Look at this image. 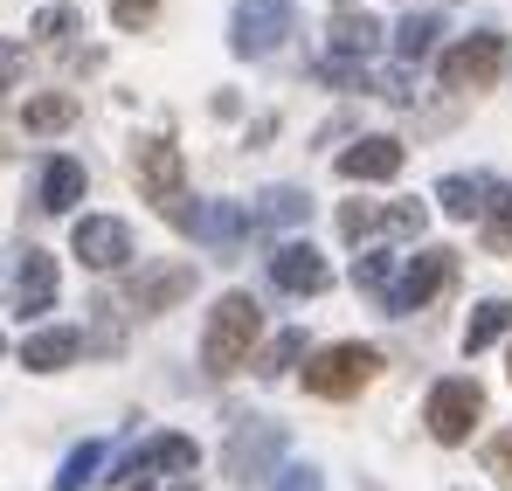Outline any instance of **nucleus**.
<instances>
[{
    "instance_id": "2",
    "label": "nucleus",
    "mask_w": 512,
    "mask_h": 491,
    "mask_svg": "<svg viewBox=\"0 0 512 491\" xmlns=\"http://www.w3.org/2000/svg\"><path fill=\"white\" fill-rule=\"evenodd\" d=\"M374 374H381V353L360 346V339H340V346L305 353V388H312L319 402H346V395H360Z\"/></svg>"
},
{
    "instance_id": "29",
    "label": "nucleus",
    "mask_w": 512,
    "mask_h": 491,
    "mask_svg": "<svg viewBox=\"0 0 512 491\" xmlns=\"http://www.w3.org/2000/svg\"><path fill=\"white\" fill-rule=\"evenodd\" d=\"M374 229H381V208H367V201H346L340 208V236L346 243H367Z\"/></svg>"
},
{
    "instance_id": "19",
    "label": "nucleus",
    "mask_w": 512,
    "mask_h": 491,
    "mask_svg": "<svg viewBox=\"0 0 512 491\" xmlns=\"http://www.w3.org/2000/svg\"><path fill=\"white\" fill-rule=\"evenodd\" d=\"M256 229H298V222H312V201H305V187H270L263 201H256V215H250Z\"/></svg>"
},
{
    "instance_id": "18",
    "label": "nucleus",
    "mask_w": 512,
    "mask_h": 491,
    "mask_svg": "<svg viewBox=\"0 0 512 491\" xmlns=\"http://www.w3.org/2000/svg\"><path fill=\"white\" fill-rule=\"evenodd\" d=\"M436 201H443V215H457V222H485L492 180H485V173H450V180L436 187Z\"/></svg>"
},
{
    "instance_id": "14",
    "label": "nucleus",
    "mask_w": 512,
    "mask_h": 491,
    "mask_svg": "<svg viewBox=\"0 0 512 491\" xmlns=\"http://www.w3.org/2000/svg\"><path fill=\"white\" fill-rule=\"evenodd\" d=\"M194 464H201L194 436H153L139 457H125V464H118V478L132 485V478H146V471H194Z\"/></svg>"
},
{
    "instance_id": "17",
    "label": "nucleus",
    "mask_w": 512,
    "mask_h": 491,
    "mask_svg": "<svg viewBox=\"0 0 512 491\" xmlns=\"http://www.w3.org/2000/svg\"><path fill=\"white\" fill-rule=\"evenodd\" d=\"M139 180H146V194H153V208L180 194V153H173L167 139H146V146H139Z\"/></svg>"
},
{
    "instance_id": "28",
    "label": "nucleus",
    "mask_w": 512,
    "mask_h": 491,
    "mask_svg": "<svg viewBox=\"0 0 512 491\" xmlns=\"http://www.w3.org/2000/svg\"><path fill=\"white\" fill-rule=\"evenodd\" d=\"M423 229H429L423 201H395V208H381V236H423Z\"/></svg>"
},
{
    "instance_id": "30",
    "label": "nucleus",
    "mask_w": 512,
    "mask_h": 491,
    "mask_svg": "<svg viewBox=\"0 0 512 491\" xmlns=\"http://www.w3.org/2000/svg\"><path fill=\"white\" fill-rule=\"evenodd\" d=\"M319 77L340 83V90H381V83L367 77V63H340V56H326V63H319Z\"/></svg>"
},
{
    "instance_id": "26",
    "label": "nucleus",
    "mask_w": 512,
    "mask_h": 491,
    "mask_svg": "<svg viewBox=\"0 0 512 491\" xmlns=\"http://www.w3.org/2000/svg\"><path fill=\"white\" fill-rule=\"evenodd\" d=\"M97 464H104V443H77V450H70V464L56 471V485H49V491H84L90 478H97Z\"/></svg>"
},
{
    "instance_id": "7",
    "label": "nucleus",
    "mask_w": 512,
    "mask_h": 491,
    "mask_svg": "<svg viewBox=\"0 0 512 491\" xmlns=\"http://www.w3.org/2000/svg\"><path fill=\"white\" fill-rule=\"evenodd\" d=\"M56 291H63V277H56V256H49V249H21V256H14L7 305H14L21 319H42V312H56Z\"/></svg>"
},
{
    "instance_id": "15",
    "label": "nucleus",
    "mask_w": 512,
    "mask_h": 491,
    "mask_svg": "<svg viewBox=\"0 0 512 491\" xmlns=\"http://www.w3.org/2000/svg\"><path fill=\"white\" fill-rule=\"evenodd\" d=\"M381 21L374 14H333V28H326V56H340V63H367L374 49H381Z\"/></svg>"
},
{
    "instance_id": "20",
    "label": "nucleus",
    "mask_w": 512,
    "mask_h": 491,
    "mask_svg": "<svg viewBox=\"0 0 512 491\" xmlns=\"http://www.w3.org/2000/svg\"><path fill=\"white\" fill-rule=\"evenodd\" d=\"M77 201H84V166L77 160H49L42 166V208H49V215H70Z\"/></svg>"
},
{
    "instance_id": "8",
    "label": "nucleus",
    "mask_w": 512,
    "mask_h": 491,
    "mask_svg": "<svg viewBox=\"0 0 512 491\" xmlns=\"http://www.w3.org/2000/svg\"><path fill=\"white\" fill-rule=\"evenodd\" d=\"M70 256L90 263V270H125V263H132V229H125L118 215H84V222L70 229Z\"/></svg>"
},
{
    "instance_id": "21",
    "label": "nucleus",
    "mask_w": 512,
    "mask_h": 491,
    "mask_svg": "<svg viewBox=\"0 0 512 491\" xmlns=\"http://www.w3.org/2000/svg\"><path fill=\"white\" fill-rule=\"evenodd\" d=\"M512 332V305L506 298H485L478 312H471V326H464V353H485V346H499Z\"/></svg>"
},
{
    "instance_id": "11",
    "label": "nucleus",
    "mask_w": 512,
    "mask_h": 491,
    "mask_svg": "<svg viewBox=\"0 0 512 491\" xmlns=\"http://www.w3.org/2000/svg\"><path fill=\"white\" fill-rule=\"evenodd\" d=\"M194 291V263H153L132 277V312H167Z\"/></svg>"
},
{
    "instance_id": "32",
    "label": "nucleus",
    "mask_w": 512,
    "mask_h": 491,
    "mask_svg": "<svg viewBox=\"0 0 512 491\" xmlns=\"http://www.w3.org/2000/svg\"><path fill=\"white\" fill-rule=\"evenodd\" d=\"M153 14H160V0H111V21L118 28H146Z\"/></svg>"
},
{
    "instance_id": "13",
    "label": "nucleus",
    "mask_w": 512,
    "mask_h": 491,
    "mask_svg": "<svg viewBox=\"0 0 512 491\" xmlns=\"http://www.w3.org/2000/svg\"><path fill=\"white\" fill-rule=\"evenodd\" d=\"M402 173V146L388 139V132H374V139H353L340 153V180H395Z\"/></svg>"
},
{
    "instance_id": "23",
    "label": "nucleus",
    "mask_w": 512,
    "mask_h": 491,
    "mask_svg": "<svg viewBox=\"0 0 512 491\" xmlns=\"http://www.w3.org/2000/svg\"><path fill=\"white\" fill-rule=\"evenodd\" d=\"M28 132H70L77 125V97H63V90H49V97H28Z\"/></svg>"
},
{
    "instance_id": "1",
    "label": "nucleus",
    "mask_w": 512,
    "mask_h": 491,
    "mask_svg": "<svg viewBox=\"0 0 512 491\" xmlns=\"http://www.w3.org/2000/svg\"><path fill=\"white\" fill-rule=\"evenodd\" d=\"M256 332H263V312H256L250 291H229L215 312H208V332H201V367L208 374H236L250 360Z\"/></svg>"
},
{
    "instance_id": "9",
    "label": "nucleus",
    "mask_w": 512,
    "mask_h": 491,
    "mask_svg": "<svg viewBox=\"0 0 512 491\" xmlns=\"http://www.w3.org/2000/svg\"><path fill=\"white\" fill-rule=\"evenodd\" d=\"M277 450H284V429L250 415V422L236 429V443H229V457H222V464H229V478H236V485H256V478H277Z\"/></svg>"
},
{
    "instance_id": "35",
    "label": "nucleus",
    "mask_w": 512,
    "mask_h": 491,
    "mask_svg": "<svg viewBox=\"0 0 512 491\" xmlns=\"http://www.w3.org/2000/svg\"><path fill=\"white\" fill-rule=\"evenodd\" d=\"M14 77H21V49L0 42V90H14Z\"/></svg>"
},
{
    "instance_id": "33",
    "label": "nucleus",
    "mask_w": 512,
    "mask_h": 491,
    "mask_svg": "<svg viewBox=\"0 0 512 491\" xmlns=\"http://www.w3.org/2000/svg\"><path fill=\"white\" fill-rule=\"evenodd\" d=\"M270 491H326V478L312 471V464H291V471H277V485Z\"/></svg>"
},
{
    "instance_id": "6",
    "label": "nucleus",
    "mask_w": 512,
    "mask_h": 491,
    "mask_svg": "<svg viewBox=\"0 0 512 491\" xmlns=\"http://www.w3.org/2000/svg\"><path fill=\"white\" fill-rule=\"evenodd\" d=\"M478 415H485V395H478V381H436L429 388V436L436 443H464L471 429H478Z\"/></svg>"
},
{
    "instance_id": "24",
    "label": "nucleus",
    "mask_w": 512,
    "mask_h": 491,
    "mask_svg": "<svg viewBox=\"0 0 512 491\" xmlns=\"http://www.w3.org/2000/svg\"><path fill=\"white\" fill-rule=\"evenodd\" d=\"M395 277H402V270H395V256H388V249H367V256L353 263V284H360L367 298H388V291H395Z\"/></svg>"
},
{
    "instance_id": "22",
    "label": "nucleus",
    "mask_w": 512,
    "mask_h": 491,
    "mask_svg": "<svg viewBox=\"0 0 512 491\" xmlns=\"http://www.w3.org/2000/svg\"><path fill=\"white\" fill-rule=\"evenodd\" d=\"M436 35H443V14H402V28H395V56H402V63H423L429 49H436Z\"/></svg>"
},
{
    "instance_id": "3",
    "label": "nucleus",
    "mask_w": 512,
    "mask_h": 491,
    "mask_svg": "<svg viewBox=\"0 0 512 491\" xmlns=\"http://www.w3.org/2000/svg\"><path fill=\"white\" fill-rule=\"evenodd\" d=\"M291 28H298V7H291V0H243V7H236V21H229V49L256 63V56L284 49V42H291Z\"/></svg>"
},
{
    "instance_id": "34",
    "label": "nucleus",
    "mask_w": 512,
    "mask_h": 491,
    "mask_svg": "<svg viewBox=\"0 0 512 491\" xmlns=\"http://www.w3.org/2000/svg\"><path fill=\"white\" fill-rule=\"evenodd\" d=\"M485 471H499V478H512V429H499V436L485 443Z\"/></svg>"
},
{
    "instance_id": "25",
    "label": "nucleus",
    "mask_w": 512,
    "mask_h": 491,
    "mask_svg": "<svg viewBox=\"0 0 512 491\" xmlns=\"http://www.w3.org/2000/svg\"><path fill=\"white\" fill-rule=\"evenodd\" d=\"M298 360H305V332H277V339L256 353V374H263V381H277V374H291Z\"/></svg>"
},
{
    "instance_id": "27",
    "label": "nucleus",
    "mask_w": 512,
    "mask_h": 491,
    "mask_svg": "<svg viewBox=\"0 0 512 491\" xmlns=\"http://www.w3.org/2000/svg\"><path fill=\"white\" fill-rule=\"evenodd\" d=\"M485 243L512 249V180H506V187H492V201H485Z\"/></svg>"
},
{
    "instance_id": "31",
    "label": "nucleus",
    "mask_w": 512,
    "mask_h": 491,
    "mask_svg": "<svg viewBox=\"0 0 512 491\" xmlns=\"http://www.w3.org/2000/svg\"><path fill=\"white\" fill-rule=\"evenodd\" d=\"M35 35H42V42H70V35H77V7H42V14H35Z\"/></svg>"
},
{
    "instance_id": "5",
    "label": "nucleus",
    "mask_w": 512,
    "mask_h": 491,
    "mask_svg": "<svg viewBox=\"0 0 512 491\" xmlns=\"http://www.w3.org/2000/svg\"><path fill=\"white\" fill-rule=\"evenodd\" d=\"M450 277H457V256H450V249H423V256H409V263H402V277H395V291H388L381 305H388L395 319H409V312H423Z\"/></svg>"
},
{
    "instance_id": "12",
    "label": "nucleus",
    "mask_w": 512,
    "mask_h": 491,
    "mask_svg": "<svg viewBox=\"0 0 512 491\" xmlns=\"http://www.w3.org/2000/svg\"><path fill=\"white\" fill-rule=\"evenodd\" d=\"M187 236H201L208 249H222V256H229V249L250 236V208H236V201H201V208H194V222H187Z\"/></svg>"
},
{
    "instance_id": "10",
    "label": "nucleus",
    "mask_w": 512,
    "mask_h": 491,
    "mask_svg": "<svg viewBox=\"0 0 512 491\" xmlns=\"http://www.w3.org/2000/svg\"><path fill=\"white\" fill-rule=\"evenodd\" d=\"M270 284L291 291V298H319V291L333 284V263H326L312 243H277L270 249Z\"/></svg>"
},
{
    "instance_id": "4",
    "label": "nucleus",
    "mask_w": 512,
    "mask_h": 491,
    "mask_svg": "<svg viewBox=\"0 0 512 491\" xmlns=\"http://www.w3.org/2000/svg\"><path fill=\"white\" fill-rule=\"evenodd\" d=\"M499 63H506V35L499 28H478V35H464V42L443 49L436 77L450 83V90H485V83L499 77Z\"/></svg>"
},
{
    "instance_id": "16",
    "label": "nucleus",
    "mask_w": 512,
    "mask_h": 491,
    "mask_svg": "<svg viewBox=\"0 0 512 491\" xmlns=\"http://www.w3.org/2000/svg\"><path fill=\"white\" fill-rule=\"evenodd\" d=\"M77 346H84V339H77L70 326H42V332H28V339H21V367L56 374V367H70V360H77Z\"/></svg>"
}]
</instances>
